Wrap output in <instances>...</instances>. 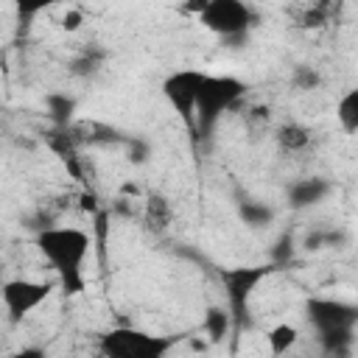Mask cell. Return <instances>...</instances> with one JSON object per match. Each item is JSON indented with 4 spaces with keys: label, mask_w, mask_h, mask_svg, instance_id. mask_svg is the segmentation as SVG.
<instances>
[{
    "label": "cell",
    "mask_w": 358,
    "mask_h": 358,
    "mask_svg": "<svg viewBox=\"0 0 358 358\" xmlns=\"http://www.w3.org/2000/svg\"><path fill=\"white\" fill-rule=\"evenodd\" d=\"M36 249L45 263L59 277V285L67 294L84 291V263L90 257L92 241L81 227H45L36 235Z\"/></svg>",
    "instance_id": "cell-1"
},
{
    "label": "cell",
    "mask_w": 358,
    "mask_h": 358,
    "mask_svg": "<svg viewBox=\"0 0 358 358\" xmlns=\"http://www.w3.org/2000/svg\"><path fill=\"white\" fill-rule=\"evenodd\" d=\"M246 95V84L238 78V76H215V73H207L204 81H201V90H199V98H196V131L199 134H210L218 120L224 117V112L235 109L238 101Z\"/></svg>",
    "instance_id": "cell-2"
},
{
    "label": "cell",
    "mask_w": 358,
    "mask_h": 358,
    "mask_svg": "<svg viewBox=\"0 0 358 358\" xmlns=\"http://www.w3.org/2000/svg\"><path fill=\"white\" fill-rule=\"evenodd\" d=\"M173 347L171 338L140 327H112L98 338V350L109 358H162Z\"/></svg>",
    "instance_id": "cell-3"
},
{
    "label": "cell",
    "mask_w": 358,
    "mask_h": 358,
    "mask_svg": "<svg viewBox=\"0 0 358 358\" xmlns=\"http://www.w3.org/2000/svg\"><path fill=\"white\" fill-rule=\"evenodd\" d=\"M196 20L210 34L232 42V39L246 36L255 28L257 14H255V8L246 0H207L204 11Z\"/></svg>",
    "instance_id": "cell-4"
},
{
    "label": "cell",
    "mask_w": 358,
    "mask_h": 358,
    "mask_svg": "<svg viewBox=\"0 0 358 358\" xmlns=\"http://www.w3.org/2000/svg\"><path fill=\"white\" fill-rule=\"evenodd\" d=\"M274 271L271 263H260V266H232L221 271V285L227 294V308L232 310V319L241 322L249 310V299L257 291V285Z\"/></svg>",
    "instance_id": "cell-5"
},
{
    "label": "cell",
    "mask_w": 358,
    "mask_h": 358,
    "mask_svg": "<svg viewBox=\"0 0 358 358\" xmlns=\"http://www.w3.org/2000/svg\"><path fill=\"white\" fill-rule=\"evenodd\" d=\"M305 316L319 338L330 333H352L358 324V305L333 296H313L305 305Z\"/></svg>",
    "instance_id": "cell-6"
},
{
    "label": "cell",
    "mask_w": 358,
    "mask_h": 358,
    "mask_svg": "<svg viewBox=\"0 0 358 358\" xmlns=\"http://www.w3.org/2000/svg\"><path fill=\"white\" fill-rule=\"evenodd\" d=\"M53 294V282L50 280H28V277H14L3 282V308L8 313L11 322H22L28 313H34L42 302H48V296Z\"/></svg>",
    "instance_id": "cell-7"
},
{
    "label": "cell",
    "mask_w": 358,
    "mask_h": 358,
    "mask_svg": "<svg viewBox=\"0 0 358 358\" xmlns=\"http://www.w3.org/2000/svg\"><path fill=\"white\" fill-rule=\"evenodd\" d=\"M204 70H173L171 76L162 78V95L165 101L171 103V109L193 129L196 126V98H199V90H201V81H204Z\"/></svg>",
    "instance_id": "cell-8"
},
{
    "label": "cell",
    "mask_w": 358,
    "mask_h": 358,
    "mask_svg": "<svg viewBox=\"0 0 358 358\" xmlns=\"http://www.w3.org/2000/svg\"><path fill=\"white\" fill-rule=\"evenodd\" d=\"M333 193V185L324 179V176H308V179H296L288 185V204L294 210H308V207H316L322 204L327 196Z\"/></svg>",
    "instance_id": "cell-9"
},
{
    "label": "cell",
    "mask_w": 358,
    "mask_h": 358,
    "mask_svg": "<svg viewBox=\"0 0 358 358\" xmlns=\"http://www.w3.org/2000/svg\"><path fill=\"white\" fill-rule=\"evenodd\" d=\"M333 115L344 134H358V87H350L347 92L338 95Z\"/></svg>",
    "instance_id": "cell-10"
},
{
    "label": "cell",
    "mask_w": 358,
    "mask_h": 358,
    "mask_svg": "<svg viewBox=\"0 0 358 358\" xmlns=\"http://www.w3.org/2000/svg\"><path fill=\"white\" fill-rule=\"evenodd\" d=\"M274 137H277V145L282 151H288V154H299V151H305L310 145V129L296 123V120H288V123L277 126Z\"/></svg>",
    "instance_id": "cell-11"
},
{
    "label": "cell",
    "mask_w": 358,
    "mask_h": 358,
    "mask_svg": "<svg viewBox=\"0 0 358 358\" xmlns=\"http://www.w3.org/2000/svg\"><path fill=\"white\" fill-rule=\"evenodd\" d=\"M143 218H145L151 232H165L171 227V221H173V207H171V201L165 196L151 193L148 201H145V215Z\"/></svg>",
    "instance_id": "cell-12"
},
{
    "label": "cell",
    "mask_w": 358,
    "mask_h": 358,
    "mask_svg": "<svg viewBox=\"0 0 358 358\" xmlns=\"http://www.w3.org/2000/svg\"><path fill=\"white\" fill-rule=\"evenodd\" d=\"M299 341V327L291 324V322H277L274 327H268L266 333V344H268V352L271 355H285L296 347Z\"/></svg>",
    "instance_id": "cell-13"
},
{
    "label": "cell",
    "mask_w": 358,
    "mask_h": 358,
    "mask_svg": "<svg viewBox=\"0 0 358 358\" xmlns=\"http://www.w3.org/2000/svg\"><path fill=\"white\" fill-rule=\"evenodd\" d=\"M229 327H232V310L224 305H210L204 313V333L210 336V341H224Z\"/></svg>",
    "instance_id": "cell-14"
},
{
    "label": "cell",
    "mask_w": 358,
    "mask_h": 358,
    "mask_svg": "<svg viewBox=\"0 0 358 358\" xmlns=\"http://www.w3.org/2000/svg\"><path fill=\"white\" fill-rule=\"evenodd\" d=\"M241 218L249 227H263V224L271 221V210L266 204H260V201H246V204H241Z\"/></svg>",
    "instance_id": "cell-15"
},
{
    "label": "cell",
    "mask_w": 358,
    "mask_h": 358,
    "mask_svg": "<svg viewBox=\"0 0 358 358\" xmlns=\"http://www.w3.org/2000/svg\"><path fill=\"white\" fill-rule=\"evenodd\" d=\"M59 3H64V0H14V8L22 20H31V17H36V14H42Z\"/></svg>",
    "instance_id": "cell-16"
},
{
    "label": "cell",
    "mask_w": 358,
    "mask_h": 358,
    "mask_svg": "<svg viewBox=\"0 0 358 358\" xmlns=\"http://www.w3.org/2000/svg\"><path fill=\"white\" fill-rule=\"evenodd\" d=\"M98 67H101V56L98 53H84V56L73 59L70 73L73 76H92V73H98Z\"/></svg>",
    "instance_id": "cell-17"
},
{
    "label": "cell",
    "mask_w": 358,
    "mask_h": 358,
    "mask_svg": "<svg viewBox=\"0 0 358 358\" xmlns=\"http://www.w3.org/2000/svg\"><path fill=\"white\" fill-rule=\"evenodd\" d=\"M291 81H294L299 90H313V87L319 84V73H316L313 67H296L294 76H291Z\"/></svg>",
    "instance_id": "cell-18"
},
{
    "label": "cell",
    "mask_w": 358,
    "mask_h": 358,
    "mask_svg": "<svg viewBox=\"0 0 358 358\" xmlns=\"http://www.w3.org/2000/svg\"><path fill=\"white\" fill-rule=\"evenodd\" d=\"M81 22H84V14H81L78 8H67V14L62 17V28H64L67 34L78 31V28H81Z\"/></svg>",
    "instance_id": "cell-19"
},
{
    "label": "cell",
    "mask_w": 358,
    "mask_h": 358,
    "mask_svg": "<svg viewBox=\"0 0 358 358\" xmlns=\"http://www.w3.org/2000/svg\"><path fill=\"white\" fill-rule=\"evenodd\" d=\"M204 6H207V0H185V3H182V11H187V14L199 17V14L204 11Z\"/></svg>",
    "instance_id": "cell-20"
}]
</instances>
